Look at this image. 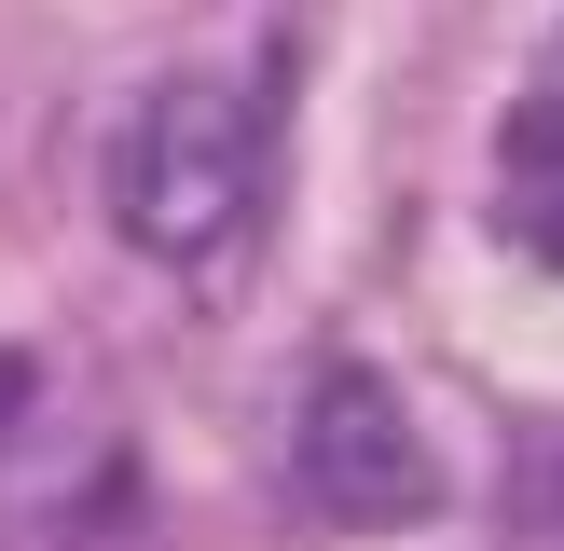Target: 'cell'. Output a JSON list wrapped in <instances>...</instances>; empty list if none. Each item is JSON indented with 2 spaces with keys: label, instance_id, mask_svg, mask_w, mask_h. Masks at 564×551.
<instances>
[{
  "label": "cell",
  "instance_id": "2",
  "mask_svg": "<svg viewBox=\"0 0 564 551\" xmlns=\"http://www.w3.org/2000/svg\"><path fill=\"white\" fill-rule=\"evenodd\" d=\"M290 468H303V496H317L330 523H413L441 496V468H427V441H413V413H400L386 372H317L303 386Z\"/></svg>",
  "mask_w": 564,
  "mask_h": 551
},
{
  "label": "cell",
  "instance_id": "1",
  "mask_svg": "<svg viewBox=\"0 0 564 551\" xmlns=\"http://www.w3.org/2000/svg\"><path fill=\"white\" fill-rule=\"evenodd\" d=\"M248 207H262V125H248V97L165 83V97L124 110V138H110V220H124V248L220 262L248 235Z\"/></svg>",
  "mask_w": 564,
  "mask_h": 551
},
{
  "label": "cell",
  "instance_id": "3",
  "mask_svg": "<svg viewBox=\"0 0 564 551\" xmlns=\"http://www.w3.org/2000/svg\"><path fill=\"white\" fill-rule=\"evenodd\" d=\"M523 510H538V523H564V441H551L538 468H523Z\"/></svg>",
  "mask_w": 564,
  "mask_h": 551
}]
</instances>
